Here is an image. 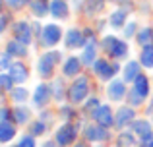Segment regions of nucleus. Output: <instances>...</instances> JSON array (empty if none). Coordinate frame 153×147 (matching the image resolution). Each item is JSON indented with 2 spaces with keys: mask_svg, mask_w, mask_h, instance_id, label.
<instances>
[{
  "mask_svg": "<svg viewBox=\"0 0 153 147\" xmlns=\"http://www.w3.org/2000/svg\"><path fill=\"white\" fill-rule=\"evenodd\" d=\"M29 120H31V109L29 106H23V105L14 106V124L22 126V124H27Z\"/></svg>",
  "mask_w": 153,
  "mask_h": 147,
  "instance_id": "nucleus-22",
  "label": "nucleus"
},
{
  "mask_svg": "<svg viewBox=\"0 0 153 147\" xmlns=\"http://www.w3.org/2000/svg\"><path fill=\"white\" fill-rule=\"evenodd\" d=\"M126 99H128V103H130V106H140L146 99L142 97L140 93H136V89H132V91H128V95H126Z\"/></svg>",
  "mask_w": 153,
  "mask_h": 147,
  "instance_id": "nucleus-35",
  "label": "nucleus"
},
{
  "mask_svg": "<svg viewBox=\"0 0 153 147\" xmlns=\"http://www.w3.org/2000/svg\"><path fill=\"white\" fill-rule=\"evenodd\" d=\"M82 62H83V66H93L95 64V60H97V41H87V45L83 47V50H82Z\"/></svg>",
  "mask_w": 153,
  "mask_h": 147,
  "instance_id": "nucleus-16",
  "label": "nucleus"
},
{
  "mask_svg": "<svg viewBox=\"0 0 153 147\" xmlns=\"http://www.w3.org/2000/svg\"><path fill=\"white\" fill-rule=\"evenodd\" d=\"M70 14V8H68L66 0H51V16L56 19H66Z\"/></svg>",
  "mask_w": 153,
  "mask_h": 147,
  "instance_id": "nucleus-20",
  "label": "nucleus"
},
{
  "mask_svg": "<svg viewBox=\"0 0 153 147\" xmlns=\"http://www.w3.org/2000/svg\"><path fill=\"white\" fill-rule=\"evenodd\" d=\"M87 45V37L82 29H76V27H70L64 35V47L70 50H76V49H83Z\"/></svg>",
  "mask_w": 153,
  "mask_h": 147,
  "instance_id": "nucleus-9",
  "label": "nucleus"
},
{
  "mask_svg": "<svg viewBox=\"0 0 153 147\" xmlns=\"http://www.w3.org/2000/svg\"><path fill=\"white\" fill-rule=\"evenodd\" d=\"M95 147H105V145H95Z\"/></svg>",
  "mask_w": 153,
  "mask_h": 147,
  "instance_id": "nucleus-49",
  "label": "nucleus"
},
{
  "mask_svg": "<svg viewBox=\"0 0 153 147\" xmlns=\"http://www.w3.org/2000/svg\"><path fill=\"white\" fill-rule=\"evenodd\" d=\"M91 118H93V122H97V124H101L108 130L114 128V112H112V109L108 105H101L91 114Z\"/></svg>",
  "mask_w": 153,
  "mask_h": 147,
  "instance_id": "nucleus-10",
  "label": "nucleus"
},
{
  "mask_svg": "<svg viewBox=\"0 0 153 147\" xmlns=\"http://www.w3.org/2000/svg\"><path fill=\"white\" fill-rule=\"evenodd\" d=\"M56 145H58V143H56L54 140H47V141H43V143H41V147H56Z\"/></svg>",
  "mask_w": 153,
  "mask_h": 147,
  "instance_id": "nucleus-44",
  "label": "nucleus"
},
{
  "mask_svg": "<svg viewBox=\"0 0 153 147\" xmlns=\"http://www.w3.org/2000/svg\"><path fill=\"white\" fill-rule=\"evenodd\" d=\"M140 147H153V132L151 134H147V136H143V137H140Z\"/></svg>",
  "mask_w": 153,
  "mask_h": 147,
  "instance_id": "nucleus-42",
  "label": "nucleus"
},
{
  "mask_svg": "<svg viewBox=\"0 0 153 147\" xmlns=\"http://www.w3.org/2000/svg\"><path fill=\"white\" fill-rule=\"evenodd\" d=\"M60 116L64 118V122H70L72 118L76 116V110L72 109V106H68V105H64V106H60Z\"/></svg>",
  "mask_w": 153,
  "mask_h": 147,
  "instance_id": "nucleus-40",
  "label": "nucleus"
},
{
  "mask_svg": "<svg viewBox=\"0 0 153 147\" xmlns=\"http://www.w3.org/2000/svg\"><path fill=\"white\" fill-rule=\"evenodd\" d=\"M140 60H130V62H126V66L122 68V79L126 83H134L136 81V78H138L140 74Z\"/></svg>",
  "mask_w": 153,
  "mask_h": 147,
  "instance_id": "nucleus-17",
  "label": "nucleus"
},
{
  "mask_svg": "<svg viewBox=\"0 0 153 147\" xmlns=\"http://www.w3.org/2000/svg\"><path fill=\"white\" fill-rule=\"evenodd\" d=\"M6 52H10L14 58H25L27 56V45L14 39V41H10L6 45Z\"/></svg>",
  "mask_w": 153,
  "mask_h": 147,
  "instance_id": "nucleus-23",
  "label": "nucleus"
},
{
  "mask_svg": "<svg viewBox=\"0 0 153 147\" xmlns=\"http://www.w3.org/2000/svg\"><path fill=\"white\" fill-rule=\"evenodd\" d=\"M51 97H52L51 85L49 83H39L33 91V106L35 109H45V106L49 105Z\"/></svg>",
  "mask_w": 153,
  "mask_h": 147,
  "instance_id": "nucleus-11",
  "label": "nucleus"
},
{
  "mask_svg": "<svg viewBox=\"0 0 153 147\" xmlns=\"http://www.w3.org/2000/svg\"><path fill=\"white\" fill-rule=\"evenodd\" d=\"M45 132H47V124H45L43 120H35L33 124L29 126V134H31V136H35V137L43 136Z\"/></svg>",
  "mask_w": 153,
  "mask_h": 147,
  "instance_id": "nucleus-33",
  "label": "nucleus"
},
{
  "mask_svg": "<svg viewBox=\"0 0 153 147\" xmlns=\"http://www.w3.org/2000/svg\"><path fill=\"white\" fill-rule=\"evenodd\" d=\"M105 52L112 58V60H124L128 56V45L126 41H120L118 37L114 35H105L103 41H101Z\"/></svg>",
  "mask_w": 153,
  "mask_h": 147,
  "instance_id": "nucleus-1",
  "label": "nucleus"
},
{
  "mask_svg": "<svg viewBox=\"0 0 153 147\" xmlns=\"http://www.w3.org/2000/svg\"><path fill=\"white\" fill-rule=\"evenodd\" d=\"M29 8H31V14L37 19H41V18H45V16L51 14V2L49 0H31Z\"/></svg>",
  "mask_w": 153,
  "mask_h": 147,
  "instance_id": "nucleus-19",
  "label": "nucleus"
},
{
  "mask_svg": "<svg viewBox=\"0 0 153 147\" xmlns=\"http://www.w3.org/2000/svg\"><path fill=\"white\" fill-rule=\"evenodd\" d=\"M0 14H2V0H0Z\"/></svg>",
  "mask_w": 153,
  "mask_h": 147,
  "instance_id": "nucleus-47",
  "label": "nucleus"
},
{
  "mask_svg": "<svg viewBox=\"0 0 153 147\" xmlns=\"http://www.w3.org/2000/svg\"><path fill=\"white\" fill-rule=\"evenodd\" d=\"M18 147H37L35 136H31V134H25V136H22V140L18 141Z\"/></svg>",
  "mask_w": 153,
  "mask_h": 147,
  "instance_id": "nucleus-37",
  "label": "nucleus"
},
{
  "mask_svg": "<svg viewBox=\"0 0 153 147\" xmlns=\"http://www.w3.org/2000/svg\"><path fill=\"white\" fill-rule=\"evenodd\" d=\"M83 140L89 143H105L111 140V132H108V128L97 124V122H91L83 128Z\"/></svg>",
  "mask_w": 153,
  "mask_h": 147,
  "instance_id": "nucleus-5",
  "label": "nucleus"
},
{
  "mask_svg": "<svg viewBox=\"0 0 153 147\" xmlns=\"http://www.w3.org/2000/svg\"><path fill=\"white\" fill-rule=\"evenodd\" d=\"M87 97H89V79H87L85 75H79L70 85L68 99H70L72 105H79V103H83Z\"/></svg>",
  "mask_w": 153,
  "mask_h": 147,
  "instance_id": "nucleus-3",
  "label": "nucleus"
},
{
  "mask_svg": "<svg viewBox=\"0 0 153 147\" xmlns=\"http://www.w3.org/2000/svg\"><path fill=\"white\" fill-rule=\"evenodd\" d=\"M18 130H16L14 122H0V143H10L16 137Z\"/></svg>",
  "mask_w": 153,
  "mask_h": 147,
  "instance_id": "nucleus-21",
  "label": "nucleus"
},
{
  "mask_svg": "<svg viewBox=\"0 0 153 147\" xmlns=\"http://www.w3.org/2000/svg\"><path fill=\"white\" fill-rule=\"evenodd\" d=\"M6 23H8V18H0V35L6 31Z\"/></svg>",
  "mask_w": 153,
  "mask_h": 147,
  "instance_id": "nucleus-43",
  "label": "nucleus"
},
{
  "mask_svg": "<svg viewBox=\"0 0 153 147\" xmlns=\"http://www.w3.org/2000/svg\"><path fill=\"white\" fill-rule=\"evenodd\" d=\"M149 112H153V95H151V106H149Z\"/></svg>",
  "mask_w": 153,
  "mask_h": 147,
  "instance_id": "nucleus-46",
  "label": "nucleus"
},
{
  "mask_svg": "<svg viewBox=\"0 0 153 147\" xmlns=\"http://www.w3.org/2000/svg\"><path fill=\"white\" fill-rule=\"evenodd\" d=\"M60 58H62V54H60L58 50H49V52H45L37 62L39 75H41V78H52L54 68H56V64H58Z\"/></svg>",
  "mask_w": 153,
  "mask_h": 147,
  "instance_id": "nucleus-4",
  "label": "nucleus"
},
{
  "mask_svg": "<svg viewBox=\"0 0 153 147\" xmlns=\"http://www.w3.org/2000/svg\"><path fill=\"white\" fill-rule=\"evenodd\" d=\"M136 41H138L140 47H151L153 45V27H142V29H138Z\"/></svg>",
  "mask_w": 153,
  "mask_h": 147,
  "instance_id": "nucleus-26",
  "label": "nucleus"
},
{
  "mask_svg": "<svg viewBox=\"0 0 153 147\" xmlns=\"http://www.w3.org/2000/svg\"><path fill=\"white\" fill-rule=\"evenodd\" d=\"M4 2H6L12 10H22V8L27 4V0H4Z\"/></svg>",
  "mask_w": 153,
  "mask_h": 147,
  "instance_id": "nucleus-41",
  "label": "nucleus"
},
{
  "mask_svg": "<svg viewBox=\"0 0 153 147\" xmlns=\"http://www.w3.org/2000/svg\"><path fill=\"white\" fill-rule=\"evenodd\" d=\"M126 95H128V91H126V81H124V79H111V81H108V85H107V97L111 99L112 103L122 101Z\"/></svg>",
  "mask_w": 153,
  "mask_h": 147,
  "instance_id": "nucleus-12",
  "label": "nucleus"
},
{
  "mask_svg": "<svg viewBox=\"0 0 153 147\" xmlns=\"http://www.w3.org/2000/svg\"><path fill=\"white\" fill-rule=\"evenodd\" d=\"M82 66H83L82 58H78V56L66 58L64 64H62V75L64 78H78V75H82L79 74L82 72Z\"/></svg>",
  "mask_w": 153,
  "mask_h": 147,
  "instance_id": "nucleus-14",
  "label": "nucleus"
},
{
  "mask_svg": "<svg viewBox=\"0 0 153 147\" xmlns=\"http://www.w3.org/2000/svg\"><path fill=\"white\" fill-rule=\"evenodd\" d=\"M60 39H62V29H60V25H56V23H49V25L43 27V35H41L43 47H47V49H54V47L60 43Z\"/></svg>",
  "mask_w": 153,
  "mask_h": 147,
  "instance_id": "nucleus-8",
  "label": "nucleus"
},
{
  "mask_svg": "<svg viewBox=\"0 0 153 147\" xmlns=\"http://www.w3.org/2000/svg\"><path fill=\"white\" fill-rule=\"evenodd\" d=\"M0 120L2 122H14V109L0 106Z\"/></svg>",
  "mask_w": 153,
  "mask_h": 147,
  "instance_id": "nucleus-38",
  "label": "nucleus"
},
{
  "mask_svg": "<svg viewBox=\"0 0 153 147\" xmlns=\"http://www.w3.org/2000/svg\"><path fill=\"white\" fill-rule=\"evenodd\" d=\"M12 31H14V39H16V41L25 43V45H29V43H31L33 29H31V25L27 21H16L14 25H12Z\"/></svg>",
  "mask_w": 153,
  "mask_h": 147,
  "instance_id": "nucleus-13",
  "label": "nucleus"
},
{
  "mask_svg": "<svg viewBox=\"0 0 153 147\" xmlns=\"http://www.w3.org/2000/svg\"><path fill=\"white\" fill-rule=\"evenodd\" d=\"M99 106H101V101H99L97 97H89L85 101V105H83V110H85V112H89V114H93Z\"/></svg>",
  "mask_w": 153,
  "mask_h": 147,
  "instance_id": "nucleus-34",
  "label": "nucleus"
},
{
  "mask_svg": "<svg viewBox=\"0 0 153 147\" xmlns=\"http://www.w3.org/2000/svg\"><path fill=\"white\" fill-rule=\"evenodd\" d=\"M76 140H78V128L70 122H64L54 134V141L60 147H68V145H74Z\"/></svg>",
  "mask_w": 153,
  "mask_h": 147,
  "instance_id": "nucleus-6",
  "label": "nucleus"
},
{
  "mask_svg": "<svg viewBox=\"0 0 153 147\" xmlns=\"http://www.w3.org/2000/svg\"><path fill=\"white\" fill-rule=\"evenodd\" d=\"M10 97L14 103H18V105H22V103L27 101V97H29V93H27L25 87H14V89L10 91Z\"/></svg>",
  "mask_w": 153,
  "mask_h": 147,
  "instance_id": "nucleus-31",
  "label": "nucleus"
},
{
  "mask_svg": "<svg viewBox=\"0 0 153 147\" xmlns=\"http://www.w3.org/2000/svg\"><path fill=\"white\" fill-rule=\"evenodd\" d=\"M74 147H89V141H85V140H83V141H76Z\"/></svg>",
  "mask_w": 153,
  "mask_h": 147,
  "instance_id": "nucleus-45",
  "label": "nucleus"
},
{
  "mask_svg": "<svg viewBox=\"0 0 153 147\" xmlns=\"http://www.w3.org/2000/svg\"><path fill=\"white\" fill-rule=\"evenodd\" d=\"M140 64L143 68H153V45L142 47V50H140Z\"/></svg>",
  "mask_w": 153,
  "mask_h": 147,
  "instance_id": "nucleus-29",
  "label": "nucleus"
},
{
  "mask_svg": "<svg viewBox=\"0 0 153 147\" xmlns=\"http://www.w3.org/2000/svg\"><path fill=\"white\" fill-rule=\"evenodd\" d=\"M8 72H10V75L14 78L16 83H25L27 79H29V68H27L22 60L12 62V66H10V70H8Z\"/></svg>",
  "mask_w": 153,
  "mask_h": 147,
  "instance_id": "nucleus-15",
  "label": "nucleus"
},
{
  "mask_svg": "<svg viewBox=\"0 0 153 147\" xmlns=\"http://www.w3.org/2000/svg\"><path fill=\"white\" fill-rule=\"evenodd\" d=\"M0 106H2V97H0Z\"/></svg>",
  "mask_w": 153,
  "mask_h": 147,
  "instance_id": "nucleus-48",
  "label": "nucleus"
},
{
  "mask_svg": "<svg viewBox=\"0 0 153 147\" xmlns=\"http://www.w3.org/2000/svg\"><path fill=\"white\" fill-rule=\"evenodd\" d=\"M105 10V0H85V14L97 16Z\"/></svg>",
  "mask_w": 153,
  "mask_h": 147,
  "instance_id": "nucleus-30",
  "label": "nucleus"
},
{
  "mask_svg": "<svg viewBox=\"0 0 153 147\" xmlns=\"http://www.w3.org/2000/svg\"><path fill=\"white\" fill-rule=\"evenodd\" d=\"M126 19H128V10L126 8H118V10H114L108 16V25L112 29H122L126 25Z\"/></svg>",
  "mask_w": 153,
  "mask_h": 147,
  "instance_id": "nucleus-18",
  "label": "nucleus"
},
{
  "mask_svg": "<svg viewBox=\"0 0 153 147\" xmlns=\"http://www.w3.org/2000/svg\"><path fill=\"white\" fill-rule=\"evenodd\" d=\"M122 33H124V39H132V37H136L138 35V25H136L134 21H128L126 25H124V29H122Z\"/></svg>",
  "mask_w": 153,
  "mask_h": 147,
  "instance_id": "nucleus-36",
  "label": "nucleus"
},
{
  "mask_svg": "<svg viewBox=\"0 0 153 147\" xmlns=\"http://www.w3.org/2000/svg\"><path fill=\"white\" fill-rule=\"evenodd\" d=\"M10 66H12V54H10V52L0 54V72H6V70H10Z\"/></svg>",
  "mask_w": 153,
  "mask_h": 147,
  "instance_id": "nucleus-39",
  "label": "nucleus"
},
{
  "mask_svg": "<svg viewBox=\"0 0 153 147\" xmlns=\"http://www.w3.org/2000/svg\"><path fill=\"white\" fill-rule=\"evenodd\" d=\"M14 147H18V145H14Z\"/></svg>",
  "mask_w": 153,
  "mask_h": 147,
  "instance_id": "nucleus-50",
  "label": "nucleus"
},
{
  "mask_svg": "<svg viewBox=\"0 0 153 147\" xmlns=\"http://www.w3.org/2000/svg\"><path fill=\"white\" fill-rule=\"evenodd\" d=\"M136 134L134 132H120L118 136L114 137V147H134L136 145Z\"/></svg>",
  "mask_w": 153,
  "mask_h": 147,
  "instance_id": "nucleus-24",
  "label": "nucleus"
},
{
  "mask_svg": "<svg viewBox=\"0 0 153 147\" xmlns=\"http://www.w3.org/2000/svg\"><path fill=\"white\" fill-rule=\"evenodd\" d=\"M51 89H52V99H54L56 103H62V99H64V78H56V79H52V83H51Z\"/></svg>",
  "mask_w": 153,
  "mask_h": 147,
  "instance_id": "nucleus-28",
  "label": "nucleus"
},
{
  "mask_svg": "<svg viewBox=\"0 0 153 147\" xmlns=\"http://www.w3.org/2000/svg\"><path fill=\"white\" fill-rule=\"evenodd\" d=\"M134 89H136V93H140L143 99H147V97H149L151 87H149V79H147V75L140 74L138 78H136V81H134Z\"/></svg>",
  "mask_w": 153,
  "mask_h": 147,
  "instance_id": "nucleus-25",
  "label": "nucleus"
},
{
  "mask_svg": "<svg viewBox=\"0 0 153 147\" xmlns=\"http://www.w3.org/2000/svg\"><path fill=\"white\" fill-rule=\"evenodd\" d=\"M91 68H93V74L97 75L99 79H103V81H111V79H114V75L120 72L118 60L108 62L107 58H97Z\"/></svg>",
  "mask_w": 153,
  "mask_h": 147,
  "instance_id": "nucleus-2",
  "label": "nucleus"
},
{
  "mask_svg": "<svg viewBox=\"0 0 153 147\" xmlns=\"http://www.w3.org/2000/svg\"><path fill=\"white\" fill-rule=\"evenodd\" d=\"M14 78H12L10 74H6V72H0V89L2 91H12L14 89Z\"/></svg>",
  "mask_w": 153,
  "mask_h": 147,
  "instance_id": "nucleus-32",
  "label": "nucleus"
},
{
  "mask_svg": "<svg viewBox=\"0 0 153 147\" xmlns=\"http://www.w3.org/2000/svg\"><path fill=\"white\" fill-rule=\"evenodd\" d=\"M132 132H134L138 137L147 136V134L153 132L151 122H149V120H134V124H132Z\"/></svg>",
  "mask_w": 153,
  "mask_h": 147,
  "instance_id": "nucleus-27",
  "label": "nucleus"
},
{
  "mask_svg": "<svg viewBox=\"0 0 153 147\" xmlns=\"http://www.w3.org/2000/svg\"><path fill=\"white\" fill-rule=\"evenodd\" d=\"M136 120V110L134 106L130 105H124V106H118V110H116L114 114V128L118 130V132H122L126 126H132Z\"/></svg>",
  "mask_w": 153,
  "mask_h": 147,
  "instance_id": "nucleus-7",
  "label": "nucleus"
}]
</instances>
